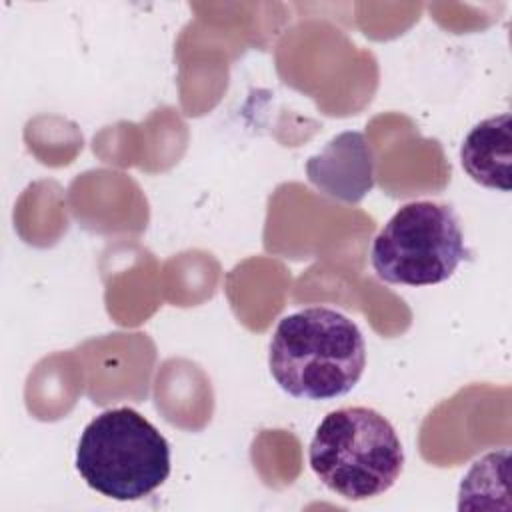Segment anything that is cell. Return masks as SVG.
<instances>
[{
	"label": "cell",
	"instance_id": "7a4b0ae2",
	"mask_svg": "<svg viewBox=\"0 0 512 512\" xmlns=\"http://www.w3.org/2000/svg\"><path fill=\"white\" fill-rule=\"evenodd\" d=\"M308 462L328 490L358 502L394 486L404 468V450L388 418L366 406H348L318 424Z\"/></svg>",
	"mask_w": 512,
	"mask_h": 512
},
{
	"label": "cell",
	"instance_id": "277c9868",
	"mask_svg": "<svg viewBox=\"0 0 512 512\" xmlns=\"http://www.w3.org/2000/svg\"><path fill=\"white\" fill-rule=\"evenodd\" d=\"M468 256L452 206L432 200L404 204L376 234L370 262L388 284L432 286L448 280Z\"/></svg>",
	"mask_w": 512,
	"mask_h": 512
},
{
	"label": "cell",
	"instance_id": "5b68a950",
	"mask_svg": "<svg viewBox=\"0 0 512 512\" xmlns=\"http://www.w3.org/2000/svg\"><path fill=\"white\" fill-rule=\"evenodd\" d=\"M310 180L330 196L360 200L374 184L372 154L360 132H344L308 162Z\"/></svg>",
	"mask_w": 512,
	"mask_h": 512
},
{
	"label": "cell",
	"instance_id": "6da1fadb",
	"mask_svg": "<svg viewBox=\"0 0 512 512\" xmlns=\"http://www.w3.org/2000/svg\"><path fill=\"white\" fill-rule=\"evenodd\" d=\"M268 368L290 396L332 400L348 394L366 368V344L348 316L312 306L284 316L270 340Z\"/></svg>",
	"mask_w": 512,
	"mask_h": 512
},
{
	"label": "cell",
	"instance_id": "8992f818",
	"mask_svg": "<svg viewBox=\"0 0 512 512\" xmlns=\"http://www.w3.org/2000/svg\"><path fill=\"white\" fill-rule=\"evenodd\" d=\"M460 162L466 174L480 186L510 192V114L504 112L478 122L462 142Z\"/></svg>",
	"mask_w": 512,
	"mask_h": 512
},
{
	"label": "cell",
	"instance_id": "3957f363",
	"mask_svg": "<svg viewBox=\"0 0 512 512\" xmlns=\"http://www.w3.org/2000/svg\"><path fill=\"white\" fill-rule=\"evenodd\" d=\"M76 470L102 496L140 500L170 476V446L140 412L112 408L84 428L76 448Z\"/></svg>",
	"mask_w": 512,
	"mask_h": 512
}]
</instances>
